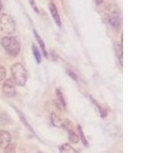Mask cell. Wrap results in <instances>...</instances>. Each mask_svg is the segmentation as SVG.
<instances>
[{"label":"cell","instance_id":"52a82bcc","mask_svg":"<svg viewBox=\"0 0 153 153\" xmlns=\"http://www.w3.org/2000/svg\"><path fill=\"white\" fill-rule=\"evenodd\" d=\"M109 24L113 27V28H118L120 25V14L117 12H113L110 13L108 19Z\"/></svg>","mask_w":153,"mask_h":153},{"label":"cell","instance_id":"8fae6325","mask_svg":"<svg viewBox=\"0 0 153 153\" xmlns=\"http://www.w3.org/2000/svg\"><path fill=\"white\" fill-rule=\"evenodd\" d=\"M68 136H69V140L71 143H78L79 142V136L74 132L71 129H69L68 130Z\"/></svg>","mask_w":153,"mask_h":153},{"label":"cell","instance_id":"44dd1931","mask_svg":"<svg viewBox=\"0 0 153 153\" xmlns=\"http://www.w3.org/2000/svg\"><path fill=\"white\" fill-rule=\"evenodd\" d=\"M2 1L0 0V12L2 11Z\"/></svg>","mask_w":153,"mask_h":153},{"label":"cell","instance_id":"30bf717a","mask_svg":"<svg viewBox=\"0 0 153 153\" xmlns=\"http://www.w3.org/2000/svg\"><path fill=\"white\" fill-rule=\"evenodd\" d=\"M34 35H35V38H36L37 42H38V44H39L41 48H42V50L43 51L44 54H45V56H47V51H46L45 45V42H44L43 40H42V38H41L40 35H38V34L36 32V31H35V30H34Z\"/></svg>","mask_w":153,"mask_h":153},{"label":"cell","instance_id":"7c38bea8","mask_svg":"<svg viewBox=\"0 0 153 153\" xmlns=\"http://www.w3.org/2000/svg\"><path fill=\"white\" fill-rule=\"evenodd\" d=\"M56 94H57V100H58V102H59L60 106H61L62 108H64V109H65V106H66V103H65V98H64V97H63L62 92H61L60 90H58V89H57V91H56Z\"/></svg>","mask_w":153,"mask_h":153},{"label":"cell","instance_id":"5b68a950","mask_svg":"<svg viewBox=\"0 0 153 153\" xmlns=\"http://www.w3.org/2000/svg\"><path fill=\"white\" fill-rule=\"evenodd\" d=\"M12 137L9 132L0 130V148L5 149L11 143Z\"/></svg>","mask_w":153,"mask_h":153},{"label":"cell","instance_id":"ffe728a7","mask_svg":"<svg viewBox=\"0 0 153 153\" xmlns=\"http://www.w3.org/2000/svg\"><path fill=\"white\" fill-rule=\"evenodd\" d=\"M103 1V0H95L96 4H97V5H100V4H102Z\"/></svg>","mask_w":153,"mask_h":153},{"label":"cell","instance_id":"9a60e30c","mask_svg":"<svg viewBox=\"0 0 153 153\" xmlns=\"http://www.w3.org/2000/svg\"><path fill=\"white\" fill-rule=\"evenodd\" d=\"M4 150V153H16V145L15 143H10Z\"/></svg>","mask_w":153,"mask_h":153},{"label":"cell","instance_id":"9c48e42d","mask_svg":"<svg viewBox=\"0 0 153 153\" xmlns=\"http://www.w3.org/2000/svg\"><path fill=\"white\" fill-rule=\"evenodd\" d=\"M51 123L56 127H61L63 126V122L61 117L54 113H52L51 115Z\"/></svg>","mask_w":153,"mask_h":153},{"label":"cell","instance_id":"7402d4cb","mask_svg":"<svg viewBox=\"0 0 153 153\" xmlns=\"http://www.w3.org/2000/svg\"><path fill=\"white\" fill-rule=\"evenodd\" d=\"M38 153H42V152H38Z\"/></svg>","mask_w":153,"mask_h":153},{"label":"cell","instance_id":"3957f363","mask_svg":"<svg viewBox=\"0 0 153 153\" xmlns=\"http://www.w3.org/2000/svg\"><path fill=\"white\" fill-rule=\"evenodd\" d=\"M0 31L6 35H12L16 31V22L12 16L3 13L0 16Z\"/></svg>","mask_w":153,"mask_h":153},{"label":"cell","instance_id":"ba28073f","mask_svg":"<svg viewBox=\"0 0 153 153\" xmlns=\"http://www.w3.org/2000/svg\"><path fill=\"white\" fill-rule=\"evenodd\" d=\"M59 152L60 153H78L76 149L68 143H64L60 146Z\"/></svg>","mask_w":153,"mask_h":153},{"label":"cell","instance_id":"277c9868","mask_svg":"<svg viewBox=\"0 0 153 153\" xmlns=\"http://www.w3.org/2000/svg\"><path fill=\"white\" fill-rule=\"evenodd\" d=\"M2 92L7 97H14L16 94V84L12 79H6L2 84Z\"/></svg>","mask_w":153,"mask_h":153},{"label":"cell","instance_id":"7a4b0ae2","mask_svg":"<svg viewBox=\"0 0 153 153\" xmlns=\"http://www.w3.org/2000/svg\"><path fill=\"white\" fill-rule=\"evenodd\" d=\"M2 45L5 51L12 57H16L20 52L21 46L17 38L14 36H6L2 39Z\"/></svg>","mask_w":153,"mask_h":153},{"label":"cell","instance_id":"4fadbf2b","mask_svg":"<svg viewBox=\"0 0 153 153\" xmlns=\"http://www.w3.org/2000/svg\"><path fill=\"white\" fill-rule=\"evenodd\" d=\"M32 51H33L34 56H35L37 63L40 64L41 61H42V56H41L40 52H39L37 46H35V45H32Z\"/></svg>","mask_w":153,"mask_h":153},{"label":"cell","instance_id":"6da1fadb","mask_svg":"<svg viewBox=\"0 0 153 153\" xmlns=\"http://www.w3.org/2000/svg\"><path fill=\"white\" fill-rule=\"evenodd\" d=\"M11 74L12 80L15 84L19 86H25L28 79L27 71L24 66L20 63H16L11 67Z\"/></svg>","mask_w":153,"mask_h":153},{"label":"cell","instance_id":"ac0fdd59","mask_svg":"<svg viewBox=\"0 0 153 153\" xmlns=\"http://www.w3.org/2000/svg\"><path fill=\"white\" fill-rule=\"evenodd\" d=\"M29 2H30V4L31 5V6L33 7L34 10H35V12H38V7H36V5H35V0H29Z\"/></svg>","mask_w":153,"mask_h":153},{"label":"cell","instance_id":"2e32d148","mask_svg":"<svg viewBox=\"0 0 153 153\" xmlns=\"http://www.w3.org/2000/svg\"><path fill=\"white\" fill-rule=\"evenodd\" d=\"M78 129H79V134H80V139H81L82 143H83V144H84V146H87V140H86V138L84 135V132H83V131H82L81 127L79 126Z\"/></svg>","mask_w":153,"mask_h":153},{"label":"cell","instance_id":"5bb4252c","mask_svg":"<svg viewBox=\"0 0 153 153\" xmlns=\"http://www.w3.org/2000/svg\"><path fill=\"white\" fill-rule=\"evenodd\" d=\"M116 53H117V55L118 57L119 61H120V65H123V50L122 47L119 45H116Z\"/></svg>","mask_w":153,"mask_h":153},{"label":"cell","instance_id":"8992f818","mask_svg":"<svg viewBox=\"0 0 153 153\" xmlns=\"http://www.w3.org/2000/svg\"><path fill=\"white\" fill-rule=\"evenodd\" d=\"M48 8H49V10H50L51 12V15L52 16L53 19H54V21L55 22L56 25H57V26L61 27V18H60L59 16V13H58V11H57V6L54 5V2H50L48 5Z\"/></svg>","mask_w":153,"mask_h":153},{"label":"cell","instance_id":"d6986e66","mask_svg":"<svg viewBox=\"0 0 153 153\" xmlns=\"http://www.w3.org/2000/svg\"><path fill=\"white\" fill-rule=\"evenodd\" d=\"M68 74H69L70 76H71L72 78H73V79H75V80H76V75L74 74L71 73V72H68Z\"/></svg>","mask_w":153,"mask_h":153},{"label":"cell","instance_id":"e0dca14e","mask_svg":"<svg viewBox=\"0 0 153 153\" xmlns=\"http://www.w3.org/2000/svg\"><path fill=\"white\" fill-rule=\"evenodd\" d=\"M5 76H6V71L3 66L0 65V82L5 79Z\"/></svg>","mask_w":153,"mask_h":153}]
</instances>
